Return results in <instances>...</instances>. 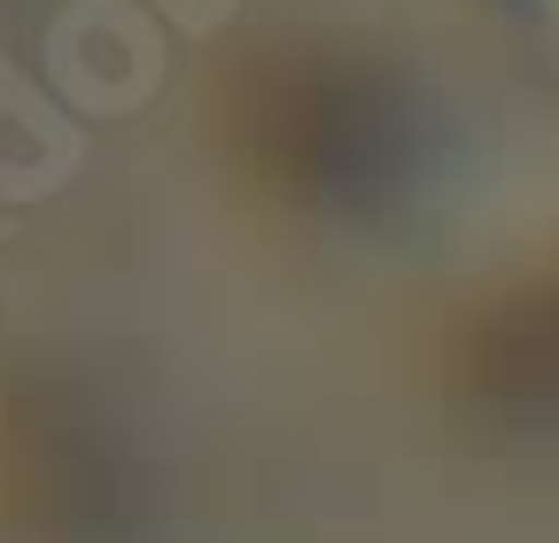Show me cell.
Instances as JSON below:
<instances>
[{"label":"cell","instance_id":"cell-1","mask_svg":"<svg viewBox=\"0 0 559 543\" xmlns=\"http://www.w3.org/2000/svg\"><path fill=\"white\" fill-rule=\"evenodd\" d=\"M404 79L381 71L358 47L288 39L249 55L226 79V117L257 171L288 186H366L412 156V109Z\"/></svg>","mask_w":559,"mask_h":543}]
</instances>
